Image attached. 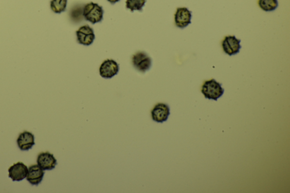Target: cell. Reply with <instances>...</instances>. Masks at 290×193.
<instances>
[{
    "instance_id": "8fae6325",
    "label": "cell",
    "mask_w": 290,
    "mask_h": 193,
    "mask_svg": "<svg viewBox=\"0 0 290 193\" xmlns=\"http://www.w3.org/2000/svg\"><path fill=\"white\" fill-rule=\"evenodd\" d=\"M17 143L20 150L29 151L36 144L35 137L32 133L24 131L19 134Z\"/></svg>"
},
{
    "instance_id": "8992f818",
    "label": "cell",
    "mask_w": 290,
    "mask_h": 193,
    "mask_svg": "<svg viewBox=\"0 0 290 193\" xmlns=\"http://www.w3.org/2000/svg\"><path fill=\"white\" fill-rule=\"evenodd\" d=\"M192 18V12L187 8H178L174 16L175 25L179 29H184L191 24Z\"/></svg>"
},
{
    "instance_id": "3957f363",
    "label": "cell",
    "mask_w": 290,
    "mask_h": 193,
    "mask_svg": "<svg viewBox=\"0 0 290 193\" xmlns=\"http://www.w3.org/2000/svg\"><path fill=\"white\" fill-rule=\"evenodd\" d=\"M133 66L137 71L145 73L152 67L151 58L144 51L137 52L132 57Z\"/></svg>"
},
{
    "instance_id": "5bb4252c",
    "label": "cell",
    "mask_w": 290,
    "mask_h": 193,
    "mask_svg": "<svg viewBox=\"0 0 290 193\" xmlns=\"http://www.w3.org/2000/svg\"><path fill=\"white\" fill-rule=\"evenodd\" d=\"M68 0H51L50 7L52 11L56 14H60L67 10Z\"/></svg>"
},
{
    "instance_id": "30bf717a",
    "label": "cell",
    "mask_w": 290,
    "mask_h": 193,
    "mask_svg": "<svg viewBox=\"0 0 290 193\" xmlns=\"http://www.w3.org/2000/svg\"><path fill=\"white\" fill-rule=\"evenodd\" d=\"M37 163L43 171H50L54 170L57 162L53 154L46 151V152H41L38 155Z\"/></svg>"
},
{
    "instance_id": "9c48e42d",
    "label": "cell",
    "mask_w": 290,
    "mask_h": 193,
    "mask_svg": "<svg viewBox=\"0 0 290 193\" xmlns=\"http://www.w3.org/2000/svg\"><path fill=\"white\" fill-rule=\"evenodd\" d=\"M28 167L22 162H17L8 169L9 177L13 181H21L26 178Z\"/></svg>"
},
{
    "instance_id": "52a82bcc",
    "label": "cell",
    "mask_w": 290,
    "mask_h": 193,
    "mask_svg": "<svg viewBox=\"0 0 290 193\" xmlns=\"http://www.w3.org/2000/svg\"><path fill=\"white\" fill-rule=\"evenodd\" d=\"M151 118L154 122L158 123H163L168 119L170 115V106L165 103H158L152 109Z\"/></svg>"
},
{
    "instance_id": "9a60e30c",
    "label": "cell",
    "mask_w": 290,
    "mask_h": 193,
    "mask_svg": "<svg viewBox=\"0 0 290 193\" xmlns=\"http://www.w3.org/2000/svg\"><path fill=\"white\" fill-rule=\"evenodd\" d=\"M147 0H127L126 8L133 12L135 10L142 12Z\"/></svg>"
},
{
    "instance_id": "ba28073f",
    "label": "cell",
    "mask_w": 290,
    "mask_h": 193,
    "mask_svg": "<svg viewBox=\"0 0 290 193\" xmlns=\"http://www.w3.org/2000/svg\"><path fill=\"white\" fill-rule=\"evenodd\" d=\"M119 65L115 60H106L103 62L99 68V74L105 79H110L118 74Z\"/></svg>"
},
{
    "instance_id": "4fadbf2b",
    "label": "cell",
    "mask_w": 290,
    "mask_h": 193,
    "mask_svg": "<svg viewBox=\"0 0 290 193\" xmlns=\"http://www.w3.org/2000/svg\"><path fill=\"white\" fill-rule=\"evenodd\" d=\"M258 5L266 12H273L278 7V0H258Z\"/></svg>"
},
{
    "instance_id": "2e32d148",
    "label": "cell",
    "mask_w": 290,
    "mask_h": 193,
    "mask_svg": "<svg viewBox=\"0 0 290 193\" xmlns=\"http://www.w3.org/2000/svg\"><path fill=\"white\" fill-rule=\"evenodd\" d=\"M108 1L111 3V4H115L116 3L120 1V0H108Z\"/></svg>"
},
{
    "instance_id": "7a4b0ae2",
    "label": "cell",
    "mask_w": 290,
    "mask_h": 193,
    "mask_svg": "<svg viewBox=\"0 0 290 193\" xmlns=\"http://www.w3.org/2000/svg\"><path fill=\"white\" fill-rule=\"evenodd\" d=\"M104 13L102 6L92 2L87 3L83 9V16L93 25L102 21Z\"/></svg>"
},
{
    "instance_id": "6da1fadb",
    "label": "cell",
    "mask_w": 290,
    "mask_h": 193,
    "mask_svg": "<svg viewBox=\"0 0 290 193\" xmlns=\"http://www.w3.org/2000/svg\"><path fill=\"white\" fill-rule=\"evenodd\" d=\"M201 92L205 98L217 101L223 95L224 89L222 87V84L217 82L215 79H211L203 83Z\"/></svg>"
},
{
    "instance_id": "5b68a950",
    "label": "cell",
    "mask_w": 290,
    "mask_h": 193,
    "mask_svg": "<svg viewBox=\"0 0 290 193\" xmlns=\"http://www.w3.org/2000/svg\"><path fill=\"white\" fill-rule=\"evenodd\" d=\"M240 42L241 40L237 39L235 35L224 37L222 42L224 53L230 56L239 53L241 48Z\"/></svg>"
},
{
    "instance_id": "277c9868",
    "label": "cell",
    "mask_w": 290,
    "mask_h": 193,
    "mask_svg": "<svg viewBox=\"0 0 290 193\" xmlns=\"http://www.w3.org/2000/svg\"><path fill=\"white\" fill-rule=\"evenodd\" d=\"M75 33L77 42L85 46H91L95 39L94 30L88 25L81 26Z\"/></svg>"
},
{
    "instance_id": "7c38bea8",
    "label": "cell",
    "mask_w": 290,
    "mask_h": 193,
    "mask_svg": "<svg viewBox=\"0 0 290 193\" xmlns=\"http://www.w3.org/2000/svg\"><path fill=\"white\" fill-rule=\"evenodd\" d=\"M28 169L27 180L32 185L37 186L43 180L45 174L44 171L37 164L30 165Z\"/></svg>"
}]
</instances>
